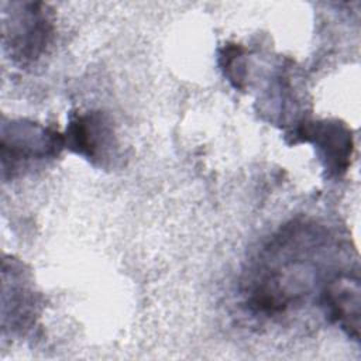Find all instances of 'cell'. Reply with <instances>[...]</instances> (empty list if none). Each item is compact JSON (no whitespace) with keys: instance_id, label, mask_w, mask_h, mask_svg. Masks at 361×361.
<instances>
[{"instance_id":"obj_1","label":"cell","mask_w":361,"mask_h":361,"mask_svg":"<svg viewBox=\"0 0 361 361\" xmlns=\"http://www.w3.org/2000/svg\"><path fill=\"white\" fill-rule=\"evenodd\" d=\"M65 147L63 134L32 121L17 120L3 124L1 130V165L14 175L34 161L56 158Z\"/></svg>"},{"instance_id":"obj_4","label":"cell","mask_w":361,"mask_h":361,"mask_svg":"<svg viewBox=\"0 0 361 361\" xmlns=\"http://www.w3.org/2000/svg\"><path fill=\"white\" fill-rule=\"evenodd\" d=\"M293 142H312L330 176L345 173L353 152L351 131L338 120L306 121L293 131Z\"/></svg>"},{"instance_id":"obj_5","label":"cell","mask_w":361,"mask_h":361,"mask_svg":"<svg viewBox=\"0 0 361 361\" xmlns=\"http://www.w3.org/2000/svg\"><path fill=\"white\" fill-rule=\"evenodd\" d=\"M323 306L327 316L337 323L351 338L360 336V283L357 276L336 275L326 282Z\"/></svg>"},{"instance_id":"obj_6","label":"cell","mask_w":361,"mask_h":361,"mask_svg":"<svg viewBox=\"0 0 361 361\" xmlns=\"http://www.w3.org/2000/svg\"><path fill=\"white\" fill-rule=\"evenodd\" d=\"M220 62L224 75L233 83V86L235 89H244L245 61L243 55V48L235 44H227L221 49Z\"/></svg>"},{"instance_id":"obj_2","label":"cell","mask_w":361,"mask_h":361,"mask_svg":"<svg viewBox=\"0 0 361 361\" xmlns=\"http://www.w3.org/2000/svg\"><path fill=\"white\" fill-rule=\"evenodd\" d=\"M65 147L99 168H110L118 158V141L109 116L102 111L71 113L63 134Z\"/></svg>"},{"instance_id":"obj_3","label":"cell","mask_w":361,"mask_h":361,"mask_svg":"<svg viewBox=\"0 0 361 361\" xmlns=\"http://www.w3.org/2000/svg\"><path fill=\"white\" fill-rule=\"evenodd\" d=\"M54 35L51 11L44 3H25L11 13V21L4 27V47L20 63L37 61L49 45Z\"/></svg>"}]
</instances>
